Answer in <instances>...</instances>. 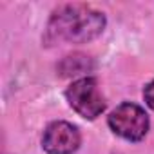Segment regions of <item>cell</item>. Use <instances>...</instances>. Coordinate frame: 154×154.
I'll list each match as a JSON object with an SVG mask.
<instances>
[{
	"label": "cell",
	"mask_w": 154,
	"mask_h": 154,
	"mask_svg": "<svg viewBox=\"0 0 154 154\" xmlns=\"http://www.w3.org/2000/svg\"><path fill=\"white\" fill-rule=\"evenodd\" d=\"M105 26L107 18L102 11L78 2L63 4L51 13L42 42L45 47H54L60 44H87L98 38Z\"/></svg>",
	"instance_id": "6da1fadb"
},
{
	"label": "cell",
	"mask_w": 154,
	"mask_h": 154,
	"mask_svg": "<svg viewBox=\"0 0 154 154\" xmlns=\"http://www.w3.org/2000/svg\"><path fill=\"white\" fill-rule=\"evenodd\" d=\"M65 100L69 107L85 120H96L107 107L105 96L100 91L98 80L94 76H85V78L74 80L65 89Z\"/></svg>",
	"instance_id": "7a4b0ae2"
},
{
	"label": "cell",
	"mask_w": 154,
	"mask_h": 154,
	"mask_svg": "<svg viewBox=\"0 0 154 154\" xmlns=\"http://www.w3.org/2000/svg\"><path fill=\"white\" fill-rule=\"evenodd\" d=\"M107 125L116 136L131 143H138L147 136L150 120L141 105L134 102H123L109 114Z\"/></svg>",
	"instance_id": "3957f363"
},
{
	"label": "cell",
	"mask_w": 154,
	"mask_h": 154,
	"mask_svg": "<svg viewBox=\"0 0 154 154\" xmlns=\"http://www.w3.org/2000/svg\"><path fill=\"white\" fill-rule=\"evenodd\" d=\"M82 143V134L78 127L58 120L51 122L42 136V149L47 154H74L80 149Z\"/></svg>",
	"instance_id": "277c9868"
},
{
	"label": "cell",
	"mask_w": 154,
	"mask_h": 154,
	"mask_svg": "<svg viewBox=\"0 0 154 154\" xmlns=\"http://www.w3.org/2000/svg\"><path fill=\"white\" fill-rule=\"evenodd\" d=\"M96 67V62L84 53H72L63 56L58 65H56V72L62 78H74V76H89V72H93Z\"/></svg>",
	"instance_id": "5b68a950"
},
{
	"label": "cell",
	"mask_w": 154,
	"mask_h": 154,
	"mask_svg": "<svg viewBox=\"0 0 154 154\" xmlns=\"http://www.w3.org/2000/svg\"><path fill=\"white\" fill-rule=\"evenodd\" d=\"M143 100H145L147 107H150L154 111V80L145 85V89H143Z\"/></svg>",
	"instance_id": "8992f818"
}]
</instances>
